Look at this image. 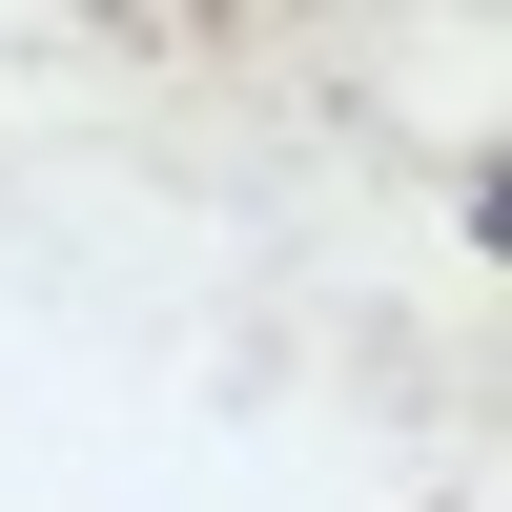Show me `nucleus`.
I'll return each instance as SVG.
<instances>
[]
</instances>
